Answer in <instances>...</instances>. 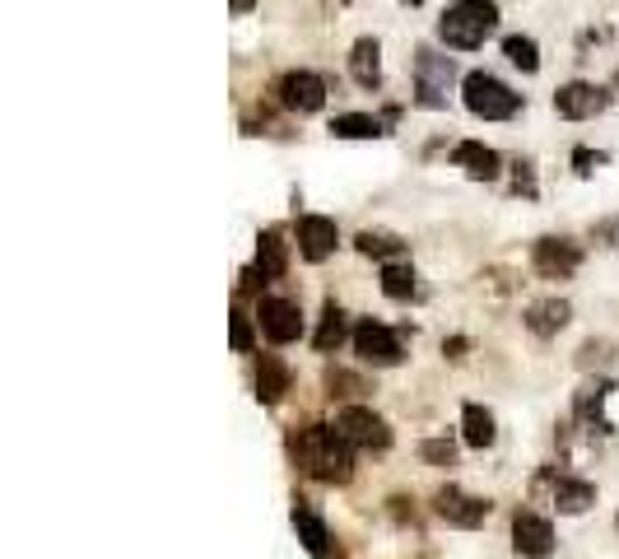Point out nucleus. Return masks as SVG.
<instances>
[{
	"label": "nucleus",
	"mask_w": 619,
	"mask_h": 559,
	"mask_svg": "<svg viewBox=\"0 0 619 559\" xmlns=\"http://www.w3.org/2000/svg\"><path fill=\"white\" fill-rule=\"evenodd\" d=\"M340 233H336V219L326 215H298V252L303 261H326L336 252Z\"/></svg>",
	"instance_id": "ddd939ff"
},
{
	"label": "nucleus",
	"mask_w": 619,
	"mask_h": 559,
	"mask_svg": "<svg viewBox=\"0 0 619 559\" xmlns=\"http://www.w3.org/2000/svg\"><path fill=\"white\" fill-rule=\"evenodd\" d=\"M252 5H256V0H233V14H247Z\"/></svg>",
	"instance_id": "e433bc0d"
},
{
	"label": "nucleus",
	"mask_w": 619,
	"mask_h": 559,
	"mask_svg": "<svg viewBox=\"0 0 619 559\" xmlns=\"http://www.w3.org/2000/svg\"><path fill=\"white\" fill-rule=\"evenodd\" d=\"M331 136H340V140H373V136H387V126L377 122V117H364V112H340L336 122H331Z\"/></svg>",
	"instance_id": "a878e982"
},
{
	"label": "nucleus",
	"mask_w": 619,
	"mask_h": 559,
	"mask_svg": "<svg viewBox=\"0 0 619 559\" xmlns=\"http://www.w3.org/2000/svg\"><path fill=\"white\" fill-rule=\"evenodd\" d=\"M433 513H438L443 522H452V527L475 532V527L489 518V504L485 499H475V494H466V490H457V485H443V490L433 494Z\"/></svg>",
	"instance_id": "9b49d317"
},
{
	"label": "nucleus",
	"mask_w": 619,
	"mask_h": 559,
	"mask_svg": "<svg viewBox=\"0 0 619 559\" xmlns=\"http://www.w3.org/2000/svg\"><path fill=\"white\" fill-rule=\"evenodd\" d=\"M503 56H508L517 70H526V75L540 70V47H536V38H526V33H508V38H503Z\"/></svg>",
	"instance_id": "bb28decb"
},
{
	"label": "nucleus",
	"mask_w": 619,
	"mask_h": 559,
	"mask_svg": "<svg viewBox=\"0 0 619 559\" xmlns=\"http://www.w3.org/2000/svg\"><path fill=\"white\" fill-rule=\"evenodd\" d=\"M512 550L522 559H550L554 555V527L550 518H540L531 508H522L517 518H512Z\"/></svg>",
	"instance_id": "9d476101"
},
{
	"label": "nucleus",
	"mask_w": 619,
	"mask_h": 559,
	"mask_svg": "<svg viewBox=\"0 0 619 559\" xmlns=\"http://www.w3.org/2000/svg\"><path fill=\"white\" fill-rule=\"evenodd\" d=\"M326 392L350 401V396H364L368 392V382L359 378V373H350V369H326Z\"/></svg>",
	"instance_id": "c85d7f7f"
},
{
	"label": "nucleus",
	"mask_w": 619,
	"mask_h": 559,
	"mask_svg": "<svg viewBox=\"0 0 619 559\" xmlns=\"http://www.w3.org/2000/svg\"><path fill=\"white\" fill-rule=\"evenodd\" d=\"M452 164L466 168V178H475V182H494L498 173H503L498 150H489V145H480V140H461L457 150H452Z\"/></svg>",
	"instance_id": "4468645a"
},
{
	"label": "nucleus",
	"mask_w": 619,
	"mask_h": 559,
	"mask_svg": "<svg viewBox=\"0 0 619 559\" xmlns=\"http://www.w3.org/2000/svg\"><path fill=\"white\" fill-rule=\"evenodd\" d=\"M289 452L322 485H345L354 476V448L345 443V434H340L336 424H308V429H298L289 438Z\"/></svg>",
	"instance_id": "f257e3e1"
},
{
	"label": "nucleus",
	"mask_w": 619,
	"mask_h": 559,
	"mask_svg": "<svg viewBox=\"0 0 619 559\" xmlns=\"http://www.w3.org/2000/svg\"><path fill=\"white\" fill-rule=\"evenodd\" d=\"M294 532H298V541H303V550H308L312 559H331V532H326V522L312 513L303 499L294 504Z\"/></svg>",
	"instance_id": "6ab92c4d"
},
{
	"label": "nucleus",
	"mask_w": 619,
	"mask_h": 559,
	"mask_svg": "<svg viewBox=\"0 0 619 559\" xmlns=\"http://www.w3.org/2000/svg\"><path fill=\"white\" fill-rule=\"evenodd\" d=\"M275 98L289 112H322L326 108V80L317 70H284L275 80Z\"/></svg>",
	"instance_id": "0eeeda50"
},
{
	"label": "nucleus",
	"mask_w": 619,
	"mask_h": 559,
	"mask_svg": "<svg viewBox=\"0 0 619 559\" xmlns=\"http://www.w3.org/2000/svg\"><path fill=\"white\" fill-rule=\"evenodd\" d=\"M610 364H615V345L610 341H582V350H578V369L582 373L610 369Z\"/></svg>",
	"instance_id": "cd10ccee"
},
{
	"label": "nucleus",
	"mask_w": 619,
	"mask_h": 559,
	"mask_svg": "<svg viewBox=\"0 0 619 559\" xmlns=\"http://www.w3.org/2000/svg\"><path fill=\"white\" fill-rule=\"evenodd\" d=\"M340 5H345V0H340Z\"/></svg>",
	"instance_id": "ea45409f"
},
{
	"label": "nucleus",
	"mask_w": 619,
	"mask_h": 559,
	"mask_svg": "<svg viewBox=\"0 0 619 559\" xmlns=\"http://www.w3.org/2000/svg\"><path fill=\"white\" fill-rule=\"evenodd\" d=\"M289 392V364L280 355H261L256 359V401L261 406H280Z\"/></svg>",
	"instance_id": "f3484780"
},
{
	"label": "nucleus",
	"mask_w": 619,
	"mask_h": 559,
	"mask_svg": "<svg viewBox=\"0 0 619 559\" xmlns=\"http://www.w3.org/2000/svg\"><path fill=\"white\" fill-rule=\"evenodd\" d=\"M466 350H471V341H466V336H452V341H443V355L447 359H461Z\"/></svg>",
	"instance_id": "c9c22d12"
},
{
	"label": "nucleus",
	"mask_w": 619,
	"mask_h": 559,
	"mask_svg": "<svg viewBox=\"0 0 619 559\" xmlns=\"http://www.w3.org/2000/svg\"><path fill=\"white\" fill-rule=\"evenodd\" d=\"M512 191H517V196H526V201H536V196H540L536 173H531V164H526V159H517V164H512Z\"/></svg>",
	"instance_id": "2f4dec72"
},
{
	"label": "nucleus",
	"mask_w": 619,
	"mask_h": 559,
	"mask_svg": "<svg viewBox=\"0 0 619 559\" xmlns=\"http://www.w3.org/2000/svg\"><path fill=\"white\" fill-rule=\"evenodd\" d=\"M601 164H606V154H601V150H587V145H578V150H573V168H578L582 178H592Z\"/></svg>",
	"instance_id": "473e14b6"
},
{
	"label": "nucleus",
	"mask_w": 619,
	"mask_h": 559,
	"mask_svg": "<svg viewBox=\"0 0 619 559\" xmlns=\"http://www.w3.org/2000/svg\"><path fill=\"white\" fill-rule=\"evenodd\" d=\"M405 5H424V0H405Z\"/></svg>",
	"instance_id": "58836bf2"
},
{
	"label": "nucleus",
	"mask_w": 619,
	"mask_h": 559,
	"mask_svg": "<svg viewBox=\"0 0 619 559\" xmlns=\"http://www.w3.org/2000/svg\"><path fill=\"white\" fill-rule=\"evenodd\" d=\"M345 336H354L350 331V317H345V308H340L336 299L322 303V322H317V331H312V345L322 350V355H331V350H340V341Z\"/></svg>",
	"instance_id": "412c9836"
},
{
	"label": "nucleus",
	"mask_w": 619,
	"mask_h": 559,
	"mask_svg": "<svg viewBox=\"0 0 619 559\" xmlns=\"http://www.w3.org/2000/svg\"><path fill=\"white\" fill-rule=\"evenodd\" d=\"M350 75L359 89H368V94H377L382 89V42L377 38H359L350 47Z\"/></svg>",
	"instance_id": "2eb2a0df"
},
{
	"label": "nucleus",
	"mask_w": 619,
	"mask_h": 559,
	"mask_svg": "<svg viewBox=\"0 0 619 559\" xmlns=\"http://www.w3.org/2000/svg\"><path fill=\"white\" fill-rule=\"evenodd\" d=\"M457 84V61L433 47L415 52V103L419 108H447V89Z\"/></svg>",
	"instance_id": "20e7f679"
},
{
	"label": "nucleus",
	"mask_w": 619,
	"mask_h": 559,
	"mask_svg": "<svg viewBox=\"0 0 619 559\" xmlns=\"http://www.w3.org/2000/svg\"><path fill=\"white\" fill-rule=\"evenodd\" d=\"M354 247L377 261H405V252H410V243H405L401 233H387V229H364L354 238Z\"/></svg>",
	"instance_id": "4be33fe9"
},
{
	"label": "nucleus",
	"mask_w": 619,
	"mask_h": 559,
	"mask_svg": "<svg viewBox=\"0 0 619 559\" xmlns=\"http://www.w3.org/2000/svg\"><path fill=\"white\" fill-rule=\"evenodd\" d=\"M382 294H387V299H396V303L419 299L415 266H410V261H387V266H382Z\"/></svg>",
	"instance_id": "b1692460"
},
{
	"label": "nucleus",
	"mask_w": 619,
	"mask_h": 559,
	"mask_svg": "<svg viewBox=\"0 0 619 559\" xmlns=\"http://www.w3.org/2000/svg\"><path fill=\"white\" fill-rule=\"evenodd\" d=\"M261 331H266V341L275 345H289L303 336V313H298L294 299H261Z\"/></svg>",
	"instance_id": "f8f14e48"
},
{
	"label": "nucleus",
	"mask_w": 619,
	"mask_h": 559,
	"mask_svg": "<svg viewBox=\"0 0 619 559\" xmlns=\"http://www.w3.org/2000/svg\"><path fill=\"white\" fill-rule=\"evenodd\" d=\"M261 285H266V275L256 271V266H247V271L238 275V289H243V294H261Z\"/></svg>",
	"instance_id": "f704fd0d"
},
{
	"label": "nucleus",
	"mask_w": 619,
	"mask_h": 559,
	"mask_svg": "<svg viewBox=\"0 0 619 559\" xmlns=\"http://www.w3.org/2000/svg\"><path fill=\"white\" fill-rule=\"evenodd\" d=\"M498 28V5L494 0H452L438 19V38L457 52H475L485 47V38Z\"/></svg>",
	"instance_id": "f03ea898"
},
{
	"label": "nucleus",
	"mask_w": 619,
	"mask_h": 559,
	"mask_svg": "<svg viewBox=\"0 0 619 559\" xmlns=\"http://www.w3.org/2000/svg\"><path fill=\"white\" fill-rule=\"evenodd\" d=\"M252 266L266 275V285H270V280H280V275L289 271V243H284L280 229H266L261 238H256V261H252Z\"/></svg>",
	"instance_id": "aec40b11"
},
{
	"label": "nucleus",
	"mask_w": 619,
	"mask_h": 559,
	"mask_svg": "<svg viewBox=\"0 0 619 559\" xmlns=\"http://www.w3.org/2000/svg\"><path fill=\"white\" fill-rule=\"evenodd\" d=\"M531 266L545 280H568V275L582 266V247L573 238H536L531 247Z\"/></svg>",
	"instance_id": "6e6552de"
},
{
	"label": "nucleus",
	"mask_w": 619,
	"mask_h": 559,
	"mask_svg": "<svg viewBox=\"0 0 619 559\" xmlns=\"http://www.w3.org/2000/svg\"><path fill=\"white\" fill-rule=\"evenodd\" d=\"M568 317H573V308H568L564 299H540V303H531L526 308V331L531 336H540V341H550V336H559V331L568 327Z\"/></svg>",
	"instance_id": "a211bd4d"
},
{
	"label": "nucleus",
	"mask_w": 619,
	"mask_h": 559,
	"mask_svg": "<svg viewBox=\"0 0 619 559\" xmlns=\"http://www.w3.org/2000/svg\"><path fill=\"white\" fill-rule=\"evenodd\" d=\"M610 392H615V382L610 378H596V382H587L578 396H573V415H578L582 424H592V429H601L606 434L610 429V420H606V401H610Z\"/></svg>",
	"instance_id": "dca6fc26"
},
{
	"label": "nucleus",
	"mask_w": 619,
	"mask_h": 559,
	"mask_svg": "<svg viewBox=\"0 0 619 559\" xmlns=\"http://www.w3.org/2000/svg\"><path fill=\"white\" fill-rule=\"evenodd\" d=\"M461 103L475 112V117H485V122H508L522 112V94H512L508 84L489 75V70H471L466 80H461Z\"/></svg>",
	"instance_id": "7ed1b4c3"
},
{
	"label": "nucleus",
	"mask_w": 619,
	"mask_h": 559,
	"mask_svg": "<svg viewBox=\"0 0 619 559\" xmlns=\"http://www.w3.org/2000/svg\"><path fill=\"white\" fill-rule=\"evenodd\" d=\"M596 238L619 252V215H615V219H601V224H596Z\"/></svg>",
	"instance_id": "72a5a7b5"
},
{
	"label": "nucleus",
	"mask_w": 619,
	"mask_h": 559,
	"mask_svg": "<svg viewBox=\"0 0 619 559\" xmlns=\"http://www.w3.org/2000/svg\"><path fill=\"white\" fill-rule=\"evenodd\" d=\"M606 108H610V94L587 80H568L564 89H554V112L568 117V122H587V117H596Z\"/></svg>",
	"instance_id": "1a4fd4ad"
},
{
	"label": "nucleus",
	"mask_w": 619,
	"mask_h": 559,
	"mask_svg": "<svg viewBox=\"0 0 619 559\" xmlns=\"http://www.w3.org/2000/svg\"><path fill=\"white\" fill-rule=\"evenodd\" d=\"M461 438L471 443V448H489L498 438V429H494V415H489L485 406H461Z\"/></svg>",
	"instance_id": "393cba45"
},
{
	"label": "nucleus",
	"mask_w": 619,
	"mask_h": 559,
	"mask_svg": "<svg viewBox=\"0 0 619 559\" xmlns=\"http://www.w3.org/2000/svg\"><path fill=\"white\" fill-rule=\"evenodd\" d=\"M554 504H559V513H587L596 504V485L578 476H559L554 480Z\"/></svg>",
	"instance_id": "5701e85b"
},
{
	"label": "nucleus",
	"mask_w": 619,
	"mask_h": 559,
	"mask_svg": "<svg viewBox=\"0 0 619 559\" xmlns=\"http://www.w3.org/2000/svg\"><path fill=\"white\" fill-rule=\"evenodd\" d=\"M419 457L433 466H452L457 462V443H452V438H424V443H419Z\"/></svg>",
	"instance_id": "7c9ffc66"
},
{
	"label": "nucleus",
	"mask_w": 619,
	"mask_h": 559,
	"mask_svg": "<svg viewBox=\"0 0 619 559\" xmlns=\"http://www.w3.org/2000/svg\"><path fill=\"white\" fill-rule=\"evenodd\" d=\"M610 84H615V89H619V70H615V80H610Z\"/></svg>",
	"instance_id": "4c0bfd02"
},
{
	"label": "nucleus",
	"mask_w": 619,
	"mask_h": 559,
	"mask_svg": "<svg viewBox=\"0 0 619 559\" xmlns=\"http://www.w3.org/2000/svg\"><path fill=\"white\" fill-rule=\"evenodd\" d=\"M336 429L345 434L350 448H364V452H387L391 448V429L382 415H373L368 406H345L336 415Z\"/></svg>",
	"instance_id": "423d86ee"
},
{
	"label": "nucleus",
	"mask_w": 619,
	"mask_h": 559,
	"mask_svg": "<svg viewBox=\"0 0 619 559\" xmlns=\"http://www.w3.org/2000/svg\"><path fill=\"white\" fill-rule=\"evenodd\" d=\"M354 355L373 364V369H391V364H401L405 350H401V331L382 327L373 317H364L359 327H354Z\"/></svg>",
	"instance_id": "39448f33"
},
{
	"label": "nucleus",
	"mask_w": 619,
	"mask_h": 559,
	"mask_svg": "<svg viewBox=\"0 0 619 559\" xmlns=\"http://www.w3.org/2000/svg\"><path fill=\"white\" fill-rule=\"evenodd\" d=\"M229 345L238 350V355H247L256 345V336H252V317L243 313V308H233V317H229Z\"/></svg>",
	"instance_id": "c756f323"
}]
</instances>
